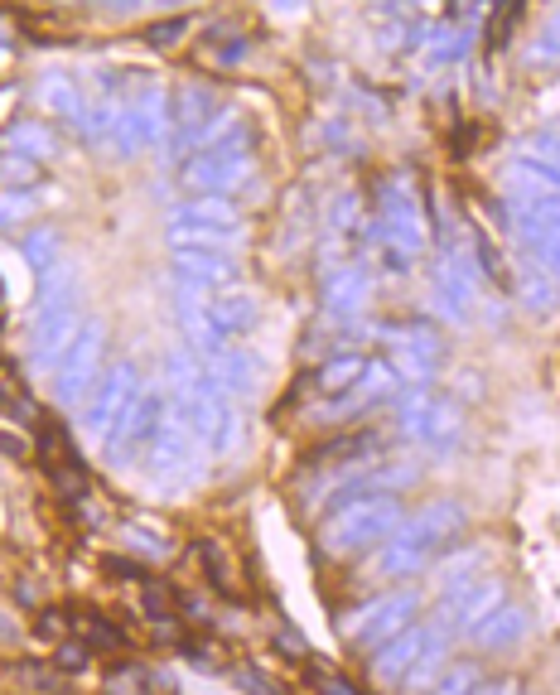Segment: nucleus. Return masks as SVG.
Returning a JSON list of instances; mask_svg holds the SVG:
<instances>
[{
    "label": "nucleus",
    "mask_w": 560,
    "mask_h": 695,
    "mask_svg": "<svg viewBox=\"0 0 560 695\" xmlns=\"http://www.w3.org/2000/svg\"><path fill=\"white\" fill-rule=\"evenodd\" d=\"M73 609H63V604H44V609H34V638L39 642H68L73 638Z\"/></svg>",
    "instance_id": "obj_5"
},
{
    "label": "nucleus",
    "mask_w": 560,
    "mask_h": 695,
    "mask_svg": "<svg viewBox=\"0 0 560 695\" xmlns=\"http://www.w3.org/2000/svg\"><path fill=\"white\" fill-rule=\"evenodd\" d=\"M416 633H406V638H401V647H387V652H382V657H377V662H372V671H377V681H387V686H396V676H401V671L411 667V652H416Z\"/></svg>",
    "instance_id": "obj_6"
},
{
    "label": "nucleus",
    "mask_w": 560,
    "mask_h": 695,
    "mask_svg": "<svg viewBox=\"0 0 560 695\" xmlns=\"http://www.w3.org/2000/svg\"><path fill=\"white\" fill-rule=\"evenodd\" d=\"M0 449H5V454H29V449H25V445H15L10 435H0Z\"/></svg>",
    "instance_id": "obj_13"
},
{
    "label": "nucleus",
    "mask_w": 560,
    "mask_h": 695,
    "mask_svg": "<svg viewBox=\"0 0 560 695\" xmlns=\"http://www.w3.org/2000/svg\"><path fill=\"white\" fill-rule=\"evenodd\" d=\"M474 681H478V671L474 667H459L454 676H449L440 691H430V695H464V691H474Z\"/></svg>",
    "instance_id": "obj_11"
},
{
    "label": "nucleus",
    "mask_w": 560,
    "mask_h": 695,
    "mask_svg": "<svg viewBox=\"0 0 560 695\" xmlns=\"http://www.w3.org/2000/svg\"><path fill=\"white\" fill-rule=\"evenodd\" d=\"M478 695H517V686L512 681H493V686H483Z\"/></svg>",
    "instance_id": "obj_12"
},
{
    "label": "nucleus",
    "mask_w": 560,
    "mask_h": 695,
    "mask_svg": "<svg viewBox=\"0 0 560 695\" xmlns=\"http://www.w3.org/2000/svg\"><path fill=\"white\" fill-rule=\"evenodd\" d=\"M102 575H112V580H131V584H145L150 575H145V565L140 560H131V556H102Z\"/></svg>",
    "instance_id": "obj_10"
},
{
    "label": "nucleus",
    "mask_w": 560,
    "mask_h": 695,
    "mask_svg": "<svg viewBox=\"0 0 560 695\" xmlns=\"http://www.w3.org/2000/svg\"><path fill=\"white\" fill-rule=\"evenodd\" d=\"M305 681L314 686L319 695H363L348 676H338V671H319V667H305Z\"/></svg>",
    "instance_id": "obj_8"
},
{
    "label": "nucleus",
    "mask_w": 560,
    "mask_h": 695,
    "mask_svg": "<svg viewBox=\"0 0 560 695\" xmlns=\"http://www.w3.org/2000/svg\"><path fill=\"white\" fill-rule=\"evenodd\" d=\"M34 459H39L44 469H58V464H78V449H73L68 430H63L54 416H34Z\"/></svg>",
    "instance_id": "obj_3"
},
{
    "label": "nucleus",
    "mask_w": 560,
    "mask_h": 695,
    "mask_svg": "<svg viewBox=\"0 0 560 695\" xmlns=\"http://www.w3.org/2000/svg\"><path fill=\"white\" fill-rule=\"evenodd\" d=\"M49 662H54V671H63V676H78V671H87L92 662H97V652H92L83 638H68V642H58L54 647Z\"/></svg>",
    "instance_id": "obj_7"
},
{
    "label": "nucleus",
    "mask_w": 560,
    "mask_h": 695,
    "mask_svg": "<svg viewBox=\"0 0 560 695\" xmlns=\"http://www.w3.org/2000/svg\"><path fill=\"white\" fill-rule=\"evenodd\" d=\"M194 556H198V565H203V580H208V589L218 594V599H242V584H237V570H232V560H227V551H223V541L218 536H203L194 546Z\"/></svg>",
    "instance_id": "obj_2"
},
{
    "label": "nucleus",
    "mask_w": 560,
    "mask_h": 695,
    "mask_svg": "<svg viewBox=\"0 0 560 695\" xmlns=\"http://www.w3.org/2000/svg\"><path fill=\"white\" fill-rule=\"evenodd\" d=\"M367 449H372V435H338V440H329V445L309 449L305 469H329V464H338V459L358 464V454H367Z\"/></svg>",
    "instance_id": "obj_4"
},
{
    "label": "nucleus",
    "mask_w": 560,
    "mask_h": 695,
    "mask_svg": "<svg viewBox=\"0 0 560 695\" xmlns=\"http://www.w3.org/2000/svg\"><path fill=\"white\" fill-rule=\"evenodd\" d=\"M0 406H5V411H20V416H34V411L25 406V387H20V377H15L5 362H0Z\"/></svg>",
    "instance_id": "obj_9"
},
{
    "label": "nucleus",
    "mask_w": 560,
    "mask_h": 695,
    "mask_svg": "<svg viewBox=\"0 0 560 695\" xmlns=\"http://www.w3.org/2000/svg\"><path fill=\"white\" fill-rule=\"evenodd\" d=\"M73 638H83L97 657L131 652V633L121 628V618H107V613H97V609H73Z\"/></svg>",
    "instance_id": "obj_1"
}]
</instances>
